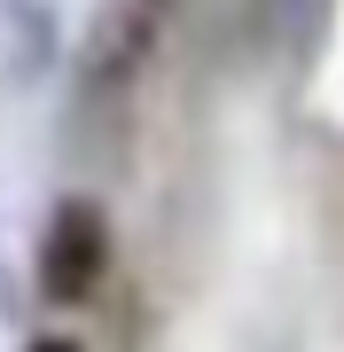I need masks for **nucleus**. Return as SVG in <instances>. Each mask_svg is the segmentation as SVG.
Listing matches in <instances>:
<instances>
[{"instance_id": "nucleus-1", "label": "nucleus", "mask_w": 344, "mask_h": 352, "mask_svg": "<svg viewBox=\"0 0 344 352\" xmlns=\"http://www.w3.org/2000/svg\"><path fill=\"white\" fill-rule=\"evenodd\" d=\"M32 274H39V298L47 305H87L102 289V274H110V219H102L94 196H63L47 212Z\"/></svg>"}, {"instance_id": "nucleus-2", "label": "nucleus", "mask_w": 344, "mask_h": 352, "mask_svg": "<svg viewBox=\"0 0 344 352\" xmlns=\"http://www.w3.org/2000/svg\"><path fill=\"white\" fill-rule=\"evenodd\" d=\"M47 55H55L47 8H39V0H8V8H0V71L8 78H39Z\"/></svg>"}, {"instance_id": "nucleus-3", "label": "nucleus", "mask_w": 344, "mask_h": 352, "mask_svg": "<svg viewBox=\"0 0 344 352\" xmlns=\"http://www.w3.org/2000/svg\"><path fill=\"white\" fill-rule=\"evenodd\" d=\"M258 8H266V24H274V39H306L313 24H321V8H329V0H258Z\"/></svg>"}, {"instance_id": "nucleus-4", "label": "nucleus", "mask_w": 344, "mask_h": 352, "mask_svg": "<svg viewBox=\"0 0 344 352\" xmlns=\"http://www.w3.org/2000/svg\"><path fill=\"white\" fill-rule=\"evenodd\" d=\"M24 352H78L71 337H39V344H24Z\"/></svg>"}]
</instances>
